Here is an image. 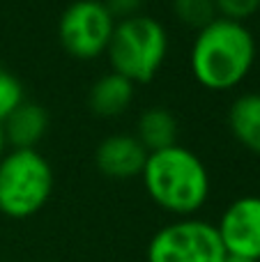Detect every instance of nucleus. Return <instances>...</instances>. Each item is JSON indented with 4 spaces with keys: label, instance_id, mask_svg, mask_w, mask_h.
<instances>
[{
    "label": "nucleus",
    "instance_id": "17",
    "mask_svg": "<svg viewBox=\"0 0 260 262\" xmlns=\"http://www.w3.org/2000/svg\"><path fill=\"white\" fill-rule=\"evenodd\" d=\"M5 131H3V122H0V159H3V152H5Z\"/></svg>",
    "mask_w": 260,
    "mask_h": 262
},
{
    "label": "nucleus",
    "instance_id": "4",
    "mask_svg": "<svg viewBox=\"0 0 260 262\" xmlns=\"http://www.w3.org/2000/svg\"><path fill=\"white\" fill-rule=\"evenodd\" d=\"M53 193V168L37 149H12L0 159V212L9 219L37 214Z\"/></svg>",
    "mask_w": 260,
    "mask_h": 262
},
{
    "label": "nucleus",
    "instance_id": "10",
    "mask_svg": "<svg viewBox=\"0 0 260 262\" xmlns=\"http://www.w3.org/2000/svg\"><path fill=\"white\" fill-rule=\"evenodd\" d=\"M134 90H136V85L129 78L115 72L104 74L92 83L90 92H88V106L99 118H118L132 106Z\"/></svg>",
    "mask_w": 260,
    "mask_h": 262
},
{
    "label": "nucleus",
    "instance_id": "16",
    "mask_svg": "<svg viewBox=\"0 0 260 262\" xmlns=\"http://www.w3.org/2000/svg\"><path fill=\"white\" fill-rule=\"evenodd\" d=\"M106 5V9L111 12L113 18H129V16H136L138 9L143 7V0H101Z\"/></svg>",
    "mask_w": 260,
    "mask_h": 262
},
{
    "label": "nucleus",
    "instance_id": "15",
    "mask_svg": "<svg viewBox=\"0 0 260 262\" xmlns=\"http://www.w3.org/2000/svg\"><path fill=\"white\" fill-rule=\"evenodd\" d=\"M214 3H216V12L221 16L240 23H244V18L253 16L260 9V0H214Z\"/></svg>",
    "mask_w": 260,
    "mask_h": 262
},
{
    "label": "nucleus",
    "instance_id": "7",
    "mask_svg": "<svg viewBox=\"0 0 260 262\" xmlns=\"http://www.w3.org/2000/svg\"><path fill=\"white\" fill-rule=\"evenodd\" d=\"M226 253L260 262V195L233 200L216 223Z\"/></svg>",
    "mask_w": 260,
    "mask_h": 262
},
{
    "label": "nucleus",
    "instance_id": "1",
    "mask_svg": "<svg viewBox=\"0 0 260 262\" xmlns=\"http://www.w3.org/2000/svg\"><path fill=\"white\" fill-rule=\"evenodd\" d=\"M256 39L240 21L216 16L201 28L191 46V72L207 90H230L251 72Z\"/></svg>",
    "mask_w": 260,
    "mask_h": 262
},
{
    "label": "nucleus",
    "instance_id": "9",
    "mask_svg": "<svg viewBox=\"0 0 260 262\" xmlns=\"http://www.w3.org/2000/svg\"><path fill=\"white\" fill-rule=\"evenodd\" d=\"M5 140L14 149H35L49 131V113L44 106L23 101L12 115L3 120Z\"/></svg>",
    "mask_w": 260,
    "mask_h": 262
},
{
    "label": "nucleus",
    "instance_id": "18",
    "mask_svg": "<svg viewBox=\"0 0 260 262\" xmlns=\"http://www.w3.org/2000/svg\"><path fill=\"white\" fill-rule=\"evenodd\" d=\"M224 262H256V260H247V258H237V255H226Z\"/></svg>",
    "mask_w": 260,
    "mask_h": 262
},
{
    "label": "nucleus",
    "instance_id": "3",
    "mask_svg": "<svg viewBox=\"0 0 260 262\" xmlns=\"http://www.w3.org/2000/svg\"><path fill=\"white\" fill-rule=\"evenodd\" d=\"M106 55L115 74L129 78L134 85L147 83L168 55V35L157 18L136 14L115 23Z\"/></svg>",
    "mask_w": 260,
    "mask_h": 262
},
{
    "label": "nucleus",
    "instance_id": "14",
    "mask_svg": "<svg viewBox=\"0 0 260 262\" xmlns=\"http://www.w3.org/2000/svg\"><path fill=\"white\" fill-rule=\"evenodd\" d=\"M23 101H26V95H23L21 81L9 72L0 69V122L7 115H12Z\"/></svg>",
    "mask_w": 260,
    "mask_h": 262
},
{
    "label": "nucleus",
    "instance_id": "2",
    "mask_svg": "<svg viewBox=\"0 0 260 262\" xmlns=\"http://www.w3.org/2000/svg\"><path fill=\"white\" fill-rule=\"evenodd\" d=\"M141 180L161 209L189 216L205 205L210 195V172L201 157L182 145L147 154Z\"/></svg>",
    "mask_w": 260,
    "mask_h": 262
},
{
    "label": "nucleus",
    "instance_id": "6",
    "mask_svg": "<svg viewBox=\"0 0 260 262\" xmlns=\"http://www.w3.org/2000/svg\"><path fill=\"white\" fill-rule=\"evenodd\" d=\"M115 30V18L101 0H76L58 21V39L69 55L92 60L106 53Z\"/></svg>",
    "mask_w": 260,
    "mask_h": 262
},
{
    "label": "nucleus",
    "instance_id": "5",
    "mask_svg": "<svg viewBox=\"0 0 260 262\" xmlns=\"http://www.w3.org/2000/svg\"><path fill=\"white\" fill-rule=\"evenodd\" d=\"M226 255L216 226L198 219L168 223L147 244V262H224Z\"/></svg>",
    "mask_w": 260,
    "mask_h": 262
},
{
    "label": "nucleus",
    "instance_id": "13",
    "mask_svg": "<svg viewBox=\"0 0 260 262\" xmlns=\"http://www.w3.org/2000/svg\"><path fill=\"white\" fill-rule=\"evenodd\" d=\"M173 12L180 23L201 30L216 18V3L214 0H173Z\"/></svg>",
    "mask_w": 260,
    "mask_h": 262
},
{
    "label": "nucleus",
    "instance_id": "12",
    "mask_svg": "<svg viewBox=\"0 0 260 262\" xmlns=\"http://www.w3.org/2000/svg\"><path fill=\"white\" fill-rule=\"evenodd\" d=\"M228 124L240 145L260 154V92H247L233 101Z\"/></svg>",
    "mask_w": 260,
    "mask_h": 262
},
{
    "label": "nucleus",
    "instance_id": "11",
    "mask_svg": "<svg viewBox=\"0 0 260 262\" xmlns=\"http://www.w3.org/2000/svg\"><path fill=\"white\" fill-rule=\"evenodd\" d=\"M136 138L147 154L168 149L178 145V120L168 108H147L138 118Z\"/></svg>",
    "mask_w": 260,
    "mask_h": 262
},
{
    "label": "nucleus",
    "instance_id": "8",
    "mask_svg": "<svg viewBox=\"0 0 260 262\" xmlns=\"http://www.w3.org/2000/svg\"><path fill=\"white\" fill-rule=\"evenodd\" d=\"M147 152L136 136L113 134L99 143L95 152V163L101 175L111 180H129L143 172Z\"/></svg>",
    "mask_w": 260,
    "mask_h": 262
}]
</instances>
